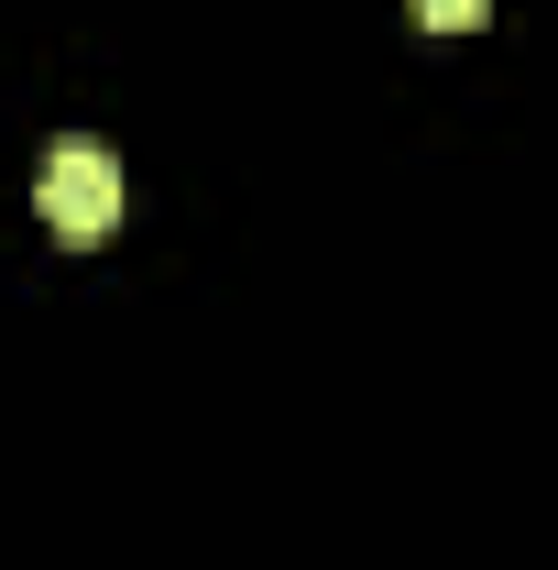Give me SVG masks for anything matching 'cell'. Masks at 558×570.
<instances>
[{"label": "cell", "mask_w": 558, "mask_h": 570, "mask_svg": "<svg viewBox=\"0 0 558 570\" xmlns=\"http://www.w3.org/2000/svg\"><path fill=\"white\" fill-rule=\"evenodd\" d=\"M427 33H471V22H492V0H417Z\"/></svg>", "instance_id": "cell-2"}, {"label": "cell", "mask_w": 558, "mask_h": 570, "mask_svg": "<svg viewBox=\"0 0 558 570\" xmlns=\"http://www.w3.org/2000/svg\"><path fill=\"white\" fill-rule=\"evenodd\" d=\"M44 230L56 242H99V230H121V154L110 142H88V132H67L56 154H44Z\"/></svg>", "instance_id": "cell-1"}]
</instances>
